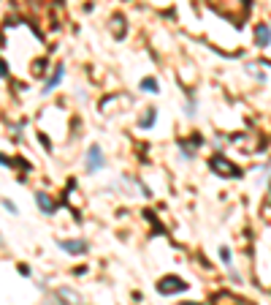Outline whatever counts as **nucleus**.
<instances>
[{
    "instance_id": "nucleus-11",
    "label": "nucleus",
    "mask_w": 271,
    "mask_h": 305,
    "mask_svg": "<svg viewBox=\"0 0 271 305\" xmlns=\"http://www.w3.org/2000/svg\"><path fill=\"white\" fill-rule=\"evenodd\" d=\"M220 256H223V262H225V264H228V262H230V251H228V248H225V245H223V248H220Z\"/></svg>"
},
{
    "instance_id": "nucleus-10",
    "label": "nucleus",
    "mask_w": 271,
    "mask_h": 305,
    "mask_svg": "<svg viewBox=\"0 0 271 305\" xmlns=\"http://www.w3.org/2000/svg\"><path fill=\"white\" fill-rule=\"evenodd\" d=\"M3 207H6L11 215H16V213H19V210H16V204H14V202H8V199H3Z\"/></svg>"
},
{
    "instance_id": "nucleus-6",
    "label": "nucleus",
    "mask_w": 271,
    "mask_h": 305,
    "mask_svg": "<svg viewBox=\"0 0 271 305\" xmlns=\"http://www.w3.org/2000/svg\"><path fill=\"white\" fill-rule=\"evenodd\" d=\"M35 202H38V207L44 210L46 215H52V213H54V202L49 199L46 194H35Z\"/></svg>"
},
{
    "instance_id": "nucleus-8",
    "label": "nucleus",
    "mask_w": 271,
    "mask_h": 305,
    "mask_svg": "<svg viewBox=\"0 0 271 305\" xmlns=\"http://www.w3.org/2000/svg\"><path fill=\"white\" fill-rule=\"evenodd\" d=\"M155 118H157V112L152 109V106H149V109H147V115H144V118H141V128H152V123H155Z\"/></svg>"
},
{
    "instance_id": "nucleus-4",
    "label": "nucleus",
    "mask_w": 271,
    "mask_h": 305,
    "mask_svg": "<svg viewBox=\"0 0 271 305\" xmlns=\"http://www.w3.org/2000/svg\"><path fill=\"white\" fill-rule=\"evenodd\" d=\"M60 248L68 251V254H84V251H87V243H84V240H60Z\"/></svg>"
},
{
    "instance_id": "nucleus-9",
    "label": "nucleus",
    "mask_w": 271,
    "mask_h": 305,
    "mask_svg": "<svg viewBox=\"0 0 271 305\" xmlns=\"http://www.w3.org/2000/svg\"><path fill=\"white\" fill-rule=\"evenodd\" d=\"M141 87L147 93H157V82L152 79V76H147V79H141Z\"/></svg>"
},
{
    "instance_id": "nucleus-5",
    "label": "nucleus",
    "mask_w": 271,
    "mask_h": 305,
    "mask_svg": "<svg viewBox=\"0 0 271 305\" xmlns=\"http://www.w3.org/2000/svg\"><path fill=\"white\" fill-rule=\"evenodd\" d=\"M255 44L257 47H269L271 44V28L269 25H257L255 28Z\"/></svg>"
},
{
    "instance_id": "nucleus-2",
    "label": "nucleus",
    "mask_w": 271,
    "mask_h": 305,
    "mask_svg": "<svg viewBox=\"0 0 271 305\" xmlns=\"http://www.w3.org/2000/svg\"><path fill=\"white\" fill-rule=\"evenodd\" d=\"M184 289H187V284L176 275H166L163 281H157V291L160 294H176V291H184Z\"/></svg>"
},
{
    "instance_id": "nucleus-12",
    "label": "nucleus",
    "mask_w": 271,
    "mask_h": 305,
    "mask_svg": "<svg viewBox=\"0 0 271 305\" xmlns=\"http://www.w3.org/2000/svg\"><path fill=\"white\" fill-rule=\"evenodd\" d=\"M0 245H3V237H0Z\"/></svg>"
},
{
    "instance_id": "nucleus-7",
    "label": "nucleus",
    "mask_w": 271,
    "mask_h": 305,
    "mask_svg": "<svg viewBox=\"0 0 271 305\" xmlns=\"http://www.w3.org/2000/svg\"><path fill=\"white\" fill-rule=\"evenodd\" d=\"M60 79H62V68H57V71H54V74H52V79H49V82L44 85V93H52L54 87L60 85Z\"/></svg>"
},
{
    "instance_id": "nucleus-1",
    "label": "nucleus",
    "mask_w": 271,
    "mask_h": 305,
    "mask_svg": "<svg viewBox=\"0 0 271 305\" xmlns=\"http://www.w3.org/2000/svg\"><path fill=\"white\" fill-rule=\"evenodd\" d=\"M209 167L214 174H220V177H241V172H239V167H233L228 158H223V155H214V158L209 161Z\"/></svg>"
},
{
    "instance_id": "nucleus-3",
    "label": "nucleus",
    "mask_w": 271,
    "mask_h": 305,
    "mask_svg": "<svg viewBox=\"0 0 271 305\" xmlns=\"http://www.w3.org/2000/svg\"><path fill=\"white\" fill-rule=\"evenodd\" d=\"M98 169H103V152L95 145L87 150V172H98Z\"/></svg>"
}]
</instances>
